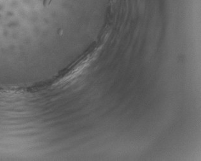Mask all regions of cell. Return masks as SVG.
Here are the masks:
<instances>
[{
	"label": "cell",
	"mask_w": 201,
	"mask_h": 161,
	"mask_svg": "<svg viewBox=\"0 0 201 161\" xmlns=\"http://www.w3.org/2000/svg\"><path fill=\"white\" fill-rule=\"evenodd\" d=\"M50 1H51V0H44V1H45V3H49Z\"/></svg>",
	"instance_id": "obj_1"
}]
</instances>
